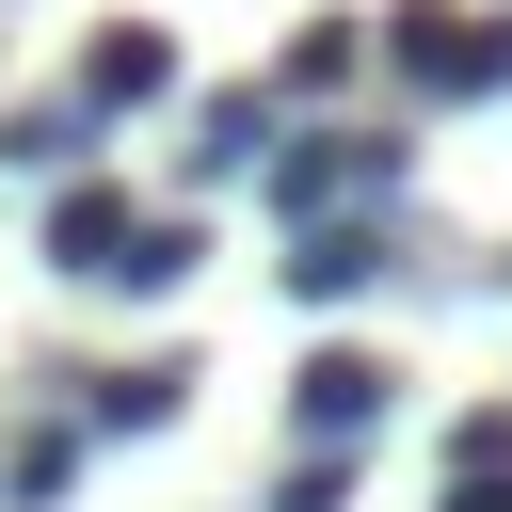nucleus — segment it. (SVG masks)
I'll return each instance as SVG.
<instances>
[{"label": "nucleus", "instance_id": "1", "mask_svg": "<svg viewBox=\"0 0 512 512\" xmlns=\"http://www.w3.org/2000/svg\"><path fill=\"white\" fill-rule=\"evenodd\" d=\"M368 48H384L416 96H512V16H464V0H400Z\"/></svg>", "mask_w": 512, "mask_h": 512}, {"label": "nucleus", "instance_id": "2", "mask_svg": "<svg viewBox=\"0 0 512 512\" xmlns=\"http://www.w3.org/2000/svg\"><path fill=\"white\" fill-rule=\"evenodd\" d=\"M256 176H272V208H288V224H320V208H384V192H400V128H336V144H272Z\"/></svg>", "mask_w": 512, "mask_h": 512}, {"label": "nucleus", "instance_id": "3", "mask_svg": "<svg viewBox=\"0 0 512 512\" xmlns=\"http://www.w3.org/2000/svg\"><path fill=\"white\" fill-rule=\"evenodd\" d=\"M384 400H400V368H384V352H352V336H320V352L288 368V432H304V448H368V416H384Z\"/></svg>", "mask_w": 512, "mask_h": 512}, {"label": "nucleus", "instance_id": "4", "mask_svg": "<svg viewBox=\"0 0 512 512\" xmlns=\"http://www.w3.org/2000/svg\"><path fill=\"white\" fill-rule=\"evenodd\" d=\"M400 272V240H384V208H320V224H288V304L320 320V304H352V288H384Z\"/></svg>", "mask_w": 512, "mask_h": 512}, {"label": "nucleus", "instance_id": "5", "mask_svg": "<svg viewBox=\"0 0 512 512\" xmlns=\"http://www.w3.org/2000/svg\"><path fill=\"white\" fill-rule=\"evenodd\" d=\"M64 96H80L96 128H112V112H160V96H176V48H160L144 16H112V32L80 48V80H64Z\"/></svg>", "mask_w": 512, "mask_h": 512}, {"label": "nucleus", "instance_id": "6", "mask_svg": "<svg viewBox=\"0 0 512 512\" xmlns=\"http://www.w3.org/2000/svg\"><path fill=\"white\" fill-rule=\"evenodd\" d=\"M176 400H192V368H176V352H128V368H80V432H96V448H112V432H160Z\"/></svg>", "mask_w": 512, "mask_h": 512}, {"label": "nucleus", "instance_id": "7", "mask_svg": "<svg viewBox=\"0 0 512 512\" xmlns=\"http://www.w3.org/2000/svg\"><path fill=\"white\" fill-rule=\"evenodd\" d=\"M128 224H144V208H128L112 176H64V192H48V272H112Z\"/></svg>", "mask_w": 512, "mask_h": 512}, {"label": "nucleus", "instance_id": "8", "mask_svg": "<svg viewBox=\"0 0 512 512\" xmlns=\"http://www.w3.org/2000/svg\"><path fill=\"white\" fill-rule=\"evenodd\" d=\"M272 112H288L272 80H240V96H208V112H192V176H256V160H272Z\"/></svg>", "mask_w": 512, "mask_h": 512}, {"label": "nucleus", "instance_id": "9", "mask_svg": "<svg viewBox=\"0 0 512 512\" xmlns=\"http://www.w3.org/2000/svg\"><path fill=\"white\" fill-rule=\"evenodd\" d=\"M96 144H112V128H96L80 96H32V112H0V160H16V176H80Z\"/></svg>", "mask_w": 512, "mask_h": 512}, {"label": "nucleus", "instance_id": "10", "mask_svg": "<svg viewBox=\"0 0 512 512\" xmlns=\"http://www.w3.org/2000/svg\"><path fill=\"white\" fill-rule=\"evenodd\" d=\"M80 448H96L80 416H48V432H16V448H0V512H64V480H80Z\"/></svg>", "mask_w": 512, "mask_h": 512}, {"label": "nucleus", "instance_id": "11", "mask_svg": "<svg viewBox=\"0 0 512 512\" xmlns=\"http://www.w3.org/2000/svg\"><path fill=\"white\" fill-rule=\"evenodd\" d=\"M336 80H368V32H352V16H304V32L272 48V96H336Z\"/></svg>", "mask_w": 512, "mask_h": 512}, {"label": "nucleus", "instance_id": "12", "mask_svg": "<svg viewBox=\"0 0 512 512\" xmlns=\"http://www.w3.org/2000/svg\"><path fill=\"white\" fill-rule=\"evenodd\" d=\"M192 256H208V224H192V208H144V224H128V256H112V288H144V304H160V288H192Z\"/></svg>", "mask_w": 512, "mask_h": 512}, {"label": "nucleus", "instance_id": "13", "mask_svg": "<svg viewBox=\"0 0 512 512\" xmlns=\"http://www.w3.org/2000/svg\"><path fill=\"white\" fill-rule=\"evenodd\" d=\"M272 512H352V448H288V480H272Z\"/></svg>", "mask_w": 512, "mask_h": 512}, {"label": "nucleus", "instance_id": "14", "mask_svg": "<svg viewBox=\"0 0 512 512\" xmlns=\"http://www.w3.org/2000/svg\"><path fill=\"white\" fill-rule=\"evenodd\" d=\"M432 512H512V464H448V496Z\"/></svg>", "mask_w": 512, "mask_h": 512}]
</instances>
